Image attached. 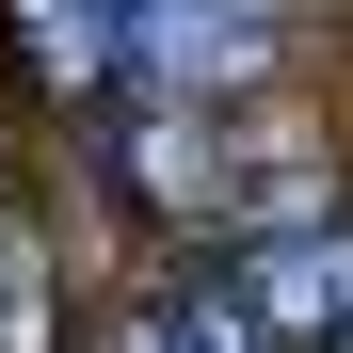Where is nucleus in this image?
Segmentation results:
<instances>
[{
	"label": "nucleus",
	"instance_id": "nucleus-1",
	"mask_svg": "<svg viewBox=\"0 0 353 353\" xmlns=\"http://www.w3.org/2000/svg\"><path fill=\"white\" fill-rule=\"evenodd\" d=\"M273 32H289V0H129L112 48H145L176 97H241V81L273 65Z\"/></svg>",
	"mask_w": 353,
	"mask_h": 353
}]
</instances>
